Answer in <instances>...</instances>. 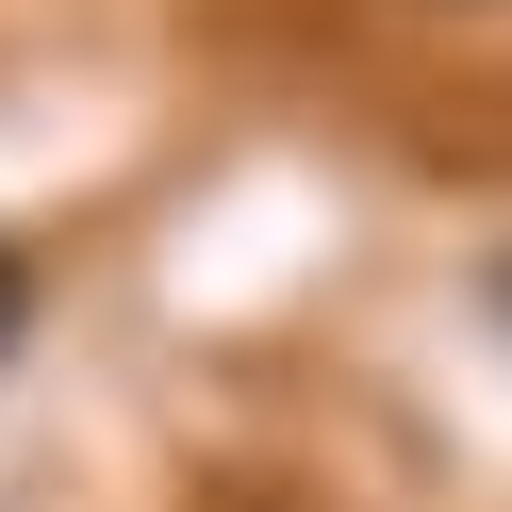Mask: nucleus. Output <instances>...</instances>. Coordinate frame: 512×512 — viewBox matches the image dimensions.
I'll return each instance as SVG.
<instances>
[{
  "instance_id": "obj_1",
  "label": "nucleus",
  "mask_w": 512,
  "mask_h": 512,
  "mask_svg": "<svg viewBox=\"0 0 512 512\" xmlns=\"http://www.w3.org/2000/svg\"><path fill=\"white\" fill-rule=\"evenodd\" d=\"M34 331V265H17V248H0V347Z\"/></svg>"
}]
</instances>
